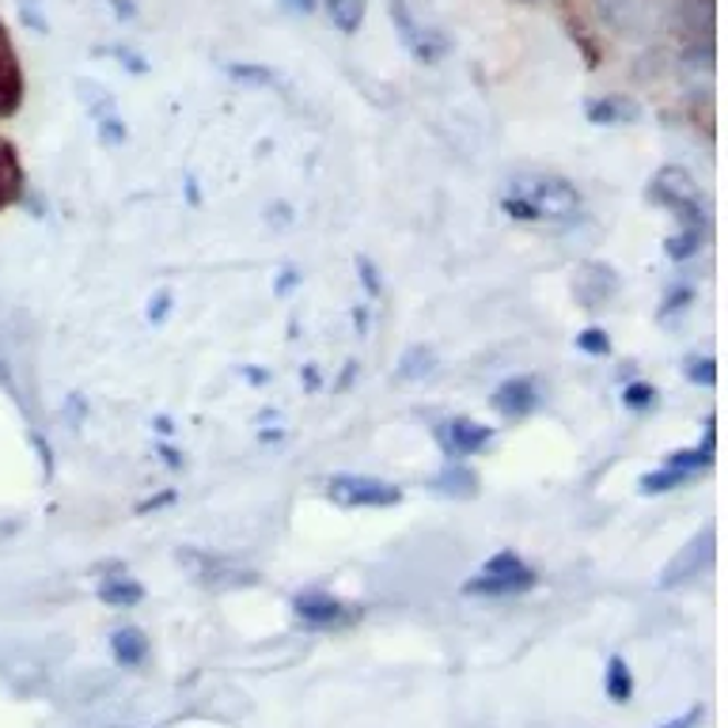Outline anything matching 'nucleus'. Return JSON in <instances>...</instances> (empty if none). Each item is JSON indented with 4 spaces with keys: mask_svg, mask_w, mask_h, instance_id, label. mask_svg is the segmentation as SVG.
<instances>
[{
    "mask_svg": "<svg viewBox=\"0 0 728 728\" xmlns=\"http://www.w3.org/2000/svg\"><path fill=\"white\" fill-rule=\"evenodd\" d=\"M577 346L585 349V354H611V338H607V330H599V327H593V330H585V334H577Z\"/></svg>",
    "mask_w": 728,
    "mask_h": 728,
    "instance_id": "obj_23",
    "label": "nucleus"
},
{
    "mask_svg": "<svg viewBox=\"0 0 728 728\" xmlns=\"http://www.w3.org/2000/svg\"><path fill=\"white\" fill-rule=\"evenodd\" d=\"M683 20L702 39H714V0H683Z\"/></svg>",
    "mask_w": 728,
    "mask_h": 728,
    "instance_id": "obj_19",
    "label": "nucleus"
},
{
    "mask_svg": "<svg viewBox=\"0 0 728 728\" xmlns=\"http://www.w3.org/2000/svg\"><path fill=\"white\" fill-rule=\"evenodd\" d=\"M23 102V68L15 57V46L8 39V28L0 23V118L15 115Z\"/></svg>",
    "mask_w": 728,
    "mask_h": 728,
    "instance_id": "obj_7",
    "label": "nucleus"
},
{
    "mask_svg": "<svg viewBox=\"0 0 728 728\" xmlns=\"http://www.w3.org/2000/svg\"><path fill=\"white\" fill-rule=\"evenodd\" d=\"M622 402H627L630 410H645L656 402V391L649 388V383H630V388L622 391Z\"/></svg>",
    "mask_w": 728,
    "mask_h": 728,
    "instance_id": "obj_24",
    "label": "nucleus"
},
{
    "mask_svg": "<svg viewBox=\"0 0 728 728\" xmlns=\"http://www.w3.org/2000/svg\"><path fill=\"white\" fill-rule=\"evenodd\" d=\"M289 8H293V12H312L315 8V0H285Z\"/></svg>",
    "mask_w": 728,
    "mask_h": 728,
    "instance_id": "obj_30",
    "label": "nucleus"
},
{
    "mask_svg": "<svg viewBox=\"0 0 728 728\" xmlns=\"http://www.w3.org/2000/svg\"><path fill=\"white\" fill-rule=\"evenodd\" d=\"M391 20H395L402 42H406V50L417 57V62H436L441 54H448V39L430 31V28H422V23L410 15L406 0H391Z\"/></svg>",
    "mask_w": 728,
    "mask_h": 728,
    "instance_id": "obj_6",
    "label": "nucleus"
},
{
    "mask_svg": "<svg viewBox=\"0 0 728 728\" xmlns=\"http://www.w3.org/2000/svg\"><path fill=\"white\" fill-rule=\"evenodd\" d=\"M691 300H695V293H691V289H675L672 296H664V315H667V312H683V307H687Z\"/></svg>",
    "mask_w": 728,
    "mask_h": 728,
    "instance_id": "obj_27",
    "label": "nucleus"
},
{
    "mask_svg": "<svg viewBox=\"0 0 728 728\" xmlns=\"http://www.w3.org/2000/svg\"><path fill=\"white\" fill-rule=\"evenodd\" d=\"M528 588H535V573H531L512 551H501L467 580L464 593L467 596H517V593H528Z\"/></svg>",
    "mask_w": 728,
    "mask_h": 728,
    "instance_id": "obj_2",
    "label": "nucleus"
},
{
    "mask_svg": "<svg viewBox=\"0 0 728 728\" xmlns=\"http://www.w3.org/2000/svg\"><path fill=\"white\" fill-rule=\"evenodd\" d=\"M664 247H667V259H672V262H687V259H695V254H698L702 232H698V228H683V232L667 239Z\"/></svg>",
    "mask_w": 728,
    "mask_h": 728,
    "instance_id": "obj_20",
    "label": "nucleus"
},
{
    "mask_svg": "<svg viewBox=\"0 0 728 728\" xmlns=\"http://www.w3.org/2000/svg\"><path fill=\"white\" fill-rule=\"evenodd\" d=\"M687 470H675V467H664V470H653V475L641 478V490L645 493H664V490H675V486L687 482Z\"/></svg>",
    "mask_w": 728,
    "mask_h": 728,
    "instance_id": "obj_21",
    "label": "nucleus"
},
{
    "mask_svg": "<svg viewBox=\"0 0 728 728\" xmlns=\"http://www.w3.org/2000/svg\"><path fill=\"white\" fill-rule=\"evenodd\" d=\"M683 372H687V380L702 383V388H714V383H717V365L709 361V357H691Z\"/></svg>",
    "mask_w": 728,
    "mask_h": 728,
    "instance_id": "obj_22",
    "label": "nucleus"
},
{
    "mask_svg": "<svg viewBox=\"0 0 728 728\" xmlns=\"http://www.w3.org/2000/svg\"><path fill=\"white\" fill-rule=\"evenodd\" d=\"M436 372V354L430 346H410L399 361V380H425Z\"/></svg>",
    "mask_w": 728,
    "mask_h": 728,
    "instance_id": "obj_16",
    "label": "nucleus"
},
{
    "mask_svg": "<svg viewBox=\"0 0 728 728\" xmlns=\"http://www.w3.org/2000/svg\"><path fill=\"white\" fill-rule=\"evenodd\" d=\"M504 213L517 220H554L569 225L580 217V194L558 175H517L501 198Z\"/></svg>",
    "mask_w": 728,
    "mask_h": 728,
    "instance_id": "obj_1",
    "label": "nucleus"
},
{
    "mask_svg": "<svg viewBox=\"0 0 728 728\" xmlns=\"http://www.w3.org/2000/svg\"><path fill=\"white\" fill-rule=\"evenodd\" d=\"M539 406V388L531 376H512L493 391V410L504 417H524Z\"/></svg>",
    "mask_w": 728,
    "mask_h": 728,
    "instance_id": "obj_8",
    "label": "nucleus"
},
{
    "mask_svg": "<svg viewBox=\"0 0 728 728\" xmlns=\"http://www.w3.org/2000/svg\"><path fill=\"white\" fill-rule=\"evenodd\" d=\"M327 486L334 501L346 504V509H391V504L402 501L399 486L368 475H334Z\"/></svg>",
    "mask_w": 728,
    "mask_h": 728,
    "instance_id": "obj_4",
    "label": "nucleus"
},
{
    "mask_svg": "<svg viewBox=\"0 0 728 728\" xmlns=\"http://www.w3.org/2000/svg\"><path fill=\"white\" fill-rule=\"evenodd\" d=\"M436 490L452 493V497H475L478 493V475L467 467H448L436 475Z\"/></svg>",
    "mask_w": 728,
    "mask_h": 728,
    "instance_id": "obj_17",
    "label": "nucleus"
},
{
    "mask_svg": "<svg viewBox=\"0 0 728 728\" xmlns=\"http://www.w3.org/2000/svg\"><path fill=\"white\" fill-rule=\"evenodd\" d=\"M365 8H368V0H327V12H330L334 28L346 31V34H354L357 28H361Z\"/></svg>",
    "mask_w": 728,
    "mask_h": 728,
    "instance_id": "obj_18",
    "label": "nucleus"
},
{
    "mask_svg": "<svg viewBox=\"0 0 728 728\" xmlns=\"http://www.w3.org/2000/svg\"><path fill=\"white\" fill-rule=\"evenodd\" d=\"M110 653H115V661L122 667H137L149 656V638L137 627H122L110 633Z\"/></svg>",
    "mask_w": 728,
    "mask_h": 728,
    "instance_id": "obj_12",
    "label": "nucleus"
},
{
    "mask_svg": "<svg viewBox=\"0 0 728 728\" xmlns=\"http://www.w3.org/2000/svg\"><path fill=\"white\" fill-rule=\"evenodd\" d=\"M653 198L667 205V209H675L683 220H687V228H706V213H702L698 205V183L695 175H691L687 167H661L653 178Z\"/></svg>",
    "mask_w": 728,
    "mask_h": 728,
    "instance_id": "obj_3",
    "label": "nucleus"
},
{
    "mask_svg": "<svg viewBox=\"0 0 728 728\" xmlns=\"http://www.w3.org/2000/svg\"><path fill=\"white\" fill-rule=\"evenodd\" d=\"M702 714H706L702 706H691L683 717H675V721H667V725H661V728H695V725L702 721Z\"/></svg>",
    "mask_w": 728,
    "mask_h": 728,
    "instance_id": "obj_28",
    "label": "nucleus"
},
{
    "mask_svg": "<svg viewBox=\"0 0 728 728\" xmlns=\"http://www.w3.org/2000/svg\"><path fill=\"white\" fill-rule=\"evenodd\" d=\"M604 691H607V698L611 702H630V695H633V675H630V667H627V661L622 656H611L607 661V672H604Z\"/></svg>",
    "mask_w": 728,
    "mask_h": 728,
    "instance_id": "obj_15",
    "label": "nucleus"
},
{
    "mask_svg": "<svg viewBox=\"0 0 728 728\" xmlns=\"http://www.w3.org/2000/svg\"><path fill=\"white\" fill-rule=\"evenodd\" d=\"M23 198V167L12 144L0 137V213Z\"/></svg>",
    "mask_w": 728,
    "mask_h": 728,
    "instance_id": "obj_11",
    "label": "nucleus"
},
{
    "mask_svg": "<svg viewBox=\"0 0 728 728\" xmlns=\"http://www.w3.org/2000/svg\"><path fill=\"white\" fill-rule=\"evenodd\" d=\"M599 12L619 34H653L664 0H599Z\"/></svg>",
    "mask_w": 728,
    "mask_h": 728,
    "instance_id": "obj_5",
    "label": "nucleus"
},
{
    "mask_svg": "<svg viewBox=\"0 0 728 728\" xmlns=\"http://www.w3.org/2000/svg\"><path fill=\"white\" fill-rule=\"evenodd\" d=\"M357 270H361V281L368 285V296H376V293H380V278H376V265L368 262L365 254H361V259H357Z\"/></svg>",
    "mask_w": 728,
    "mask_h": 728,
    "instance_id": "obj_26",
    "label": "nucleus"
},
{
    "mask_svg": "<svg viewBox=\"0 0 728 728\" xmlns=\"http://www.w3.org/2000/svg\"><path fill=\"white\" fill-rule=\"evenodd\" d=\"M293 611L304 622H312V627H334V622L346 615V607H341L338 599L327 596V593H304V596L293 599Z\"/></svg>",
    "mask_w": 728,
    "mask_h": 728,
    "instance_id": "obj_10",
    "label": "nucleus"
},
{
    "mask_svg": "<svg viewBox=\"0 0 728 728\" xmlns=\"http://www.w3.org/2000/svg\"><path fill=\"white\" fill-rule=\"evenodd\" d=\"M638 118V107L627 99H593L588 102V122L596 126H622Z\"/></svg>",
    "mask_w": 728,
    "mask_h": 728,
    "instance_id": "obj_13",
    "label": "nucleus"
},
{
    "mask_svg": "<svg viewBox=\"0 0 728 728\" xmlns=\"http://www.w3.org/2000/svg\"><path fill=\"white\" fill-rule=\"evenodd\" d=\"M228 73L236 76V80H254V84H273V76L265 73V68H251V65H232Z\"/></svg>",
    "mask_w": 728,
    "mask_h": 728,
    "instance_id": "obj_25",
    "label": "nucleus"
},
{
    "mask_svg": "<svg viewBox=\"0 0 728 728\" xmlns=\"http://www.w3.org/2000/svg\"><path fill=\"white\" fill-rule=\"evenodd\" d=\"M99 599L107 607H137L144 599V588L133 577H107L99 585Z\"/></svg>",
    "mask_w": 728,
    "mask_h": 728,
    "instance_id": "obj_14",
    "label": "nucleus"
},
{
    "mask_svg": "<svg viewBox=\"0 0 728 728\" xmlns=\"http://www.w3.org/2000/svg\"><path fill=\"white\" fill-rule=\"evenodd\" d=\"M167 307H171V296H167V293H160L156 300H152V307H149V315H152V319H156V323H160V319H164V315H167Z\"/></svg>",
    "mask_w": 728,
    "mask_h": 728,
    "instance_id": "obj_29",
    "label": "nucleus"
},
{
    "mask_svg": "<svg viewBox=\"0 0 728 728\" xmlns=\"http://www.w3.org/2000/svg\"><path fill=\"white\" fill-rule=\"evenodd\" d=\"M490 436H493L490 425H478V422H470V417H452V422L444 425V448H448V456L464 459V456H475L478 448H486Z\"/></svg>",
    "mask_w": 728,
    "mask_h": 728,
    "instance_id": "obj_9",
    "label": "nucleus"
}]
</instances>
